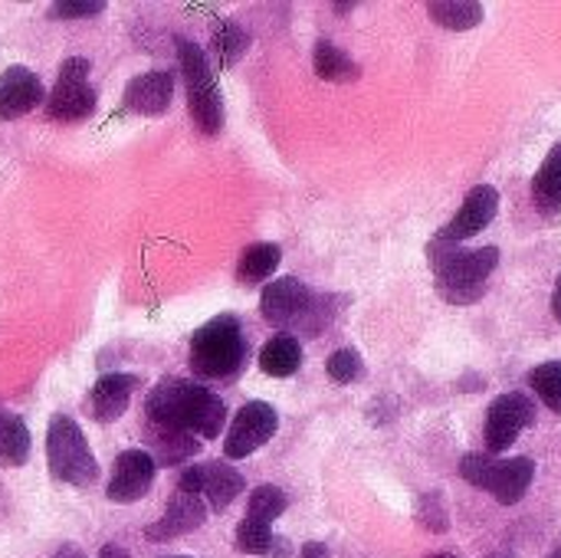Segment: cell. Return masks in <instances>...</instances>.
Returning a JSON list of instances; mask_svg holds the SVG:
<instances>
[{"label": "cell", "mask_w": 561, "mask_h": 558, "mask_svg": "<svg viewBox=\"0 0 561 558\" xmlns=\"http://www.w3.org/2000/svg\"><path fill=\"white\" fill-rule=\"evenodd\" d=\"M289 500L279 487L273 483H263L250 493V503H247V520H256L263 526H273L283 513H286Z\"/></svg>", "instance_id": "obj_25"}, {"label": "cell", "mask_w": 561, "mask_h": 558, "mask_svg": "<svg viewBox=\"0 0 561 558\" xmlns=\"http://www.w3.org/2000/svg\"><path fill=\"white\" fill-rule=\"evenodd\" d=\"M533 421H536V408L526 395H519V391L500 395L486 411V447H490V454H506Z\"/></svg>", "instance_id": "obj_11"}, {"label": "cell", "mask_w": 561, "mask_h": 558, "mask_svg": "<svg viewBox=\"0 0 561 558\" xmlns=\"http://www.w3.org/2000/svg\"><path fill=\"white\" fill-rule=\"evenodd\" d=\"M154 457L148 451H125L115 457V467H112V477H108V487H105V497L112 503H138L141 497H148L151 483H154Z\"/></svg>", "instance_id": "obj_12"}, {"label": "cell", "mask_w": 561, "mask_h": 558, "mask_svg": "<svg viewBox=\"0 0 561 558\" xmlns=\"http://www.w3.org/2000/svg\"><path fill=\"white\" fill-rule=\"evenodd\" d=\"M105 10V0H59L49 3L46 16L53 20H85V16H99Z\"/></svg>", "instance_id": "obj_30"}, {"label": "cell", "mask_w": 561, "mask_h": 558, "mask_svg": "<svg viewBox=\"0 0 561 558\" xmlns=\"http://www.w3.org/2000/svg\"><path fill=\"white\" fill-rule=\"evenodd\" d=\"M174 99V76L164 69L135 76L122 92V109L135 115H164Z\"/></svg>", "instance_id": "obj_16"}, {"label": "cell", "mask_w": 561, "mask_h": 558, "mask_svg": "<svg viewBox=\"0 0 561 558\" xmlns=\"http://www.w3.org/2000/svg\"><path fill=\"white\" fill-rule=\"evenodd\" d=\"M302 368V345L296 335H273L260 349V372L270 378H293Z\"/></svg>", "instance_id": "obj_20"}, {"label": "cell", "mask_w": 561, "mask_h": 558, "mask_svg": "<svg viewBox=\"0 0 561 558\" xmlns=\"http://www.w3.org/2000/svg\"><path fill=\"white\" fill-rule=\"evenodd\" d=\"M46 467L53 480L69 483L76 490H89L99 483V464L89 451L82 428L69 414H56L46 428Z\"/></svg>", "instance_id": "obj_5"}, {"label": "cell", "mask_w": 561, "mask_h": 558, "mask_svg": "<svg viewBox=\"0 0 561 558\" xmlns=\"http://www.w3.org/2000/svg\"><path fill=\"white\" fill-rule=\"evenodd\" d=\"M460 474L477 490H486L496 503L516 506L536 480V464L529 457L500 460L493 454H467L460 464Z\"/></svg>", "instance_id": "obj_7"}, {"label": "cell", "mask_w": 561, "mask_h": 558, "mask_svg": "<svg viewBox=\"0 0 561 558\" xmlns=\"http://www.w3.org/2000/svg\"><path fill=\"white\" fill-rule=\"evenodd\" d=\"M178 59H181V76L187 86V109H191L197 132L210 135V138L220 135L224 99H220V86L214 79V69L207 62V53L191 39H178Z\"/></svg>", "instance_id": "obj_6"}, {"label": "cell", "mask_w": 561, "mask_h": 558, "mask_svg": "<svg viewBox=\"0 0 561 558\" xmlns=\"http://www.w3.org/2000/svg\"><path fill=\"white\" fill-rule=\"evenodd\" d=\"M283 260V250L279 243H250L243 253H240V263H237V280L240 283H263L276 273Z\"/></svg>", "instance_id": "obj_23"}, {"label": "cell", "mask_w": 561, "mask_h": 558, "mask_svg": "<svg viewBox=\"0 0 561 558\" xmlns=\"http://www.w3.org/2000/svg\"><path fill=\"white\" fill-rule=\"evenodd\" d=\"M138 385H141L138 375H118V372L115 375H102L92 385L89 401H85L89 418L95 424H115L128 411V401H131V395H135Z\"/></svg>", "instance_id": "obj_17"}, {"label": "cell", "mask_w": 561, "mask_h": 558, "mask_svg": "<svg viewBox=\"0 0 561 558\" xmlns=\"http://www.w3.org/2000/svg\"><path fill=\"white\" fill-rule=\"evenodd\" d=\"M279 428V414L273 405L266 401H250L237 411L230 431H227V441H224V454L227 460H243L250 454H256L263 444H270V437L276 434Z\"/></svg>", "instance_id": "obj_10"}, {"label": "cell", "mask_w": 561, "mask_h": 558, "mask_svg": "<svg viewBox=\"0 0 561 558\" xmlns=\"http://www.w3.org/2000/svg\"><path fill=\"white\" fill-rule=\"evenodd\" d=\"M53 558H85V553L79 549V546H72V543H66V546H59V553Z\"/></svg>", "instance_id": "obj_32"}, {"label": "cell", "mask_w": 561, "mask_h": 558, "mask_svg": "<svg viewBox=\"0 0 561 558\" xmlns=\"http://www.w3.org/2000/svg\"><path fill=\"white\" fill-rule=\"evenodd\" d=\"M43 99H46V86L26 66H10L0 72V118L3 122H13L33 112Z\"/></svg>", "instance_id": "obj_15"}, {"label": "cell", "mask_w": 561, "mask_h": 558, "mask_svg": "<svg viewBox=\"0 0 561 558\" xmlns=\"http://www.w3.org/2000/svg\"><path fill=\"white\" fill-rule=\"evenodd\" d=\"M427 16L434 23L460 33V30L480 26L486 10H483V3H473V0H434V3H427Z\"/></svg>", "instance_id": "obj_24"}, {"label": "cell", "mask_w": 561, "mask_h": 558, "mask_svg": "<svg viewBox=\"0 0 561 558\" xmlns=\"http://www.w3.org/2000/svg\"><path fill=\"white\" fill-rule=\"evenodd\" d=\"M325 375L335 382V385H352L365 375V362L355 349H339L332 352V358L325 362Z\"/></svg>", "instance_id": "obj_29"}, {"label": "cell", "mask_w": 561, "mask_h": 558, "mask_svg": "<svg viewBox=\"0 0 561 558\" xmlns=\"http://www.w3.org/2000/svg\"><path fill=\"white\" fill-rule=\"evenodd\" d=\"M312 66H316V76L325 79V82H355L362 76L358 62L348 53H342L335 43H329V39H319L316 43Z\"/></svg>", "instance_id": "obj_21"}, {"label": "cell", "mask_w": 561, "mask_h": 558, "mask_svg": "<svg viewBox=\"0 0 561 558\" xmlns=\"http://www.w3.org/2000/svg\"><path fill=\"white\" fill-rule=\"evenodd\" d=\"M99 558H131L122 546H115V543H108V546H102V553H99Z\"/></svg>", "instance_id": "obj_33"}, {"label": "cell", "mask_w": 561, "mask_h": 558, "mask_svg": "<svg viewBox=\"0 0 561 558\" xmlns=\"http://www.w3.org/2000/svg\"><path fill=\"white\" fill-rule=\"evenodd\" d=\"M191 372L201 382H233L247 365V339L237 316L224 312L191 335Z\"/></svg>", "instance_id": "obj_4"}, {"label": "cell", "mask_w": 561, "mask_h": 558, "mask_svg": "<svg viewBox=\"0 0 561 558\" xmlns=\"http://www.w3.org/2000/svg\"><path fill=\"white\" fill-rule=\"evenodd\" d=\"M339 303H342V296H325L296 276H283V280H273L270 286H263L260 312L279 332H299V335L316 339L335 322V316L342 309Z\"/></svg>", "instance_id": "obj_2"}, {"label": "cell", "mask_w": 561, "mask_h": 558, "mask_svg": "<svg viewBox=\"0 0 561 558\" xmlns=\"http://www.w3.org/2000/svg\"><path fill=\"white\" fill-rule=\"evenodd\" d=\"M299 558H329V549H325L322 543H306Z\"/></svg>", "instance_id": "obj_31"}, {"label": "cell", "mask_w": 561, "mask_h": 558, "mask_svg": "<svg viewBox=\"0 0 561 558\" xmlns=\"http://www.w3.org/2000/svg\"><path fill=\"white\" fill-rule=\"evenodd\" d=\"M552 316L561 322V273L559 280H556V293H552Z\"/></svg>", "instance_id": "obj_34"}, {"label": "cell", "mask_w": 561, "mask_h": 558, "mask_svg": "<svg viewBox=\"0 0 561 558\" xmlns=\"http://www.w3.org/2000/svg\"><path fill=\"white\" fill-rule=\"evenodd\" d=\"M533 204L542 217L561 214V141H556L533 178Z\"/></svg>", "instance_id": "obj_19"}, {"label": "cell", "mask_w": 561, "mask_h": 558, "mask_svg": "<svg viewBox=\"0 0 561 558\" xmlns=\"http://www.w3.org/2000/svg\"><path fill=\"white\" fill-rule=\"evenodd\" d=\"M549 558H561V549H559V553H552V556H549Z\"/></svg>", "instance_id": "obj_36"}, {"label": "cell", "mask_w": 561, "mask_h": 558, "mask_svg": "<svg viewBox=\"0 0 561 558\" xmlns=\"http://www.w3.org/2000/svg\"><path fill=\"white\" fill-rule=\"evenodd\" d=\"M178 490L184 493H194V497H204L207 506L214 513H224L243 490H247V480L240 470H233L230 464H220V460H207V464H194L181 474L178 480Z\"/></svg>", "instance_id": "obj_9"}, {"label": "cell", "mask_w": 561, "mask_h": 558, "mask_svg": "<svg viewBox=\"0 0 561 558\" xmlns=\"http://www.w3.org/2000/svg\"><path fill=\"white\" fill-rule=\"evenodd\" d=\"M496 210H500V191L493 184H477L463 197V207L454 214V220L437 237L447 240V243H463V240L477 237L480 230H486L493 224Z\"/></svg>", "instance_id": "obj_13"}, {"label": "cell", "mask_w": 561, "mask_h": 558, "mask_svg": "<svg viewBox=\"0 0 561 558\" xmlns=\"http://www.w3.org/2000/svg\"><path fill=\"white\" fill-rule=\"evenodd\" d=\"M148 454L154 457L158 467H178L191 457L201 454V441L194 434H181V431H164V428H151L145 434Z\"/></svg>", "instance_id": "obj_18"}, {"label": "cell", "mask_w": 561, "mask_h": 558, "mask_svg": "<svg viewBox=\"0 0 561 558\" xmlns=\"http://www.w3.org/2000/svg\"><path fill=\"white\" fill-rule=\"evenodd\" d=\"M247 46H250V33L243 26H237V23L227 20V23H220L214 30V53H217V59H220L224 69L233 66L247 53Z\"/></svg>", "instance_id": "obj_27"}, {"label": "cell", "mask_w": 561, "mask_h": 558, "mask_svg": "<svg viewBox=\"0 0 561 558\" xmlns=\"http://www.w3.org/2000/svg\"><path fill=\"white\" fill-rule=\"evenodd\" d=\"M431 558H457V556H447V553H440V556H431Z\"/></svg>", "instance_id": "obj_35"}, {"label": "cell", "mask_w": 561, "mask_h": 558, "mask_svg": "<svg viewBox=\"0 0 561 558\" xmlns=\"http://www.w3.org/2000/svg\"><path fill=\"white\" fill-rule=\"evenodd\" d=\"M233 539H237V549L247 553V556H273V549H276L273 529L263 526V523H256V520H243L237 526V536Z\"/></svg>", "instance_id": "obj_28"}, {"label": "cell", "mask_w": 561, "mask_h": 558, "mask_svg": "<svg viewBox=\"0 0 561 558\" xmlns=\"http://www.w3.org/2000/svg\"><path fill=\"white\" fill-rule=\"evenodd\" d=\"M174 558H191V556H174Z\"/></svg>", "instance_id": "obj_37"}, {"label": "cell", "mask_w": 561, "mask_h": 558, "mask_svg": "<svg viewBox=\"0 0 561 558\" xmlns=\"http://www.w3.org/2000/svg\"><path fill=\"white\" fill-rule=\"evenodd\" d=\"M30 457V428L20 414L0 408V464L3 467H23Z\"/></svg>", "instance_id": "obj_22"}, {"label": "cell", "mask_w": 561, "mask_h": 558, "mask_svg": "<svg viewBox=\"0 0 561 558\" xmlns=\"http://www.w3.org/2000/svg\"><path fill=\"white\" fill-rule=\"evenodd\" d=\"M529 385L533 391L542 398V405L559 414L561 418V362H546V365H536L529 372Z\"/></svg>", "instance_id": "obj_26"}, {"label": "cell", "mask_w": 561, "mask_h": 558, "mask_svg": "<svg viewBox=\"0 0 561 558\" xmlns=\"http://www.w3.org/2000/svg\"><path fill=\"white\" fill-rule=\"evenodd\" d=\"M427 260H431L434 286L440 299H447L450 306H470L486 293V283L493 270L500 266V250L496 247L467 250L460 243H447L434 237L427 243Z\"/></svg>", "instance_id": "obj_3"}, {"label": "cell", "mask_w": 561, "mask_h": 558, "mask_svg": "<svg viewBox=\"0 0 561 558\" xmlns=\"http://www.w3.org/2000/svg\"><path fill=\"white\" fill-rule=\"evenodd\" d=\"M145 418L151 428L194 434L197 441H214L227 424V405L207 385L187 378H164L148 391Z\"/></svg>", "instance_id": "obj_1"}, {"label": "cell", "mask_w": 561, "mask_h": 558, "mask_svg": "<svg viewBox=\"0 0 561 558\" xmlns=\"http://www.w3.org/2000/svg\"><path fill=\"white\" fill-rule=\"evenodd\" d=\"M204 523H207V503L194 493L174 490L168 506H164V516L145 529V539L148 543H168V539H178V536L201 529Z\"/></svg>", "instance_id": "obj_14"}, {"label": "cell", "mask_w": 561, "mask_h": 558, "mask_svg": "<svg viewBox=\"0 0 561 558\" xmlns=\"http://www.w3.org/2000/svg\"><path fill=\"white\" fill-rule=\"evenodd\" d=\"M95 89L89 82V59L69 56L46 95V115L53 122H82L95 112Z\"/></svg>", "instance_id": "obj_8"}]
</instances>
